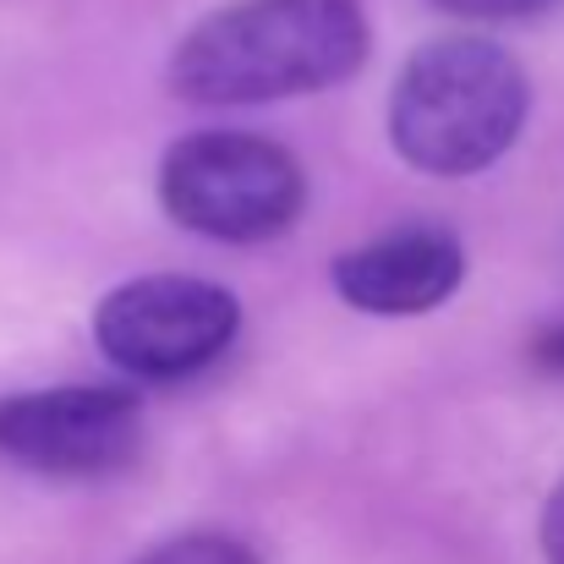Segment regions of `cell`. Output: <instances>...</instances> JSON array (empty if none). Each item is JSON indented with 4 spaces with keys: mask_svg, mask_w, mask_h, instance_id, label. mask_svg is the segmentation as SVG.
<instances>
[{
    "mask_svg": "<svg viewBox=\"0 0 564 564\" xmlns=\"http://www.w3.org/2000/svg\"><path fill=\"white\" fill-rule=\"evenodd\" d=\"M521 121L527 72L488 39L422 44L389 94V138L400 160L427 176H471L494 165L521 138Z\"/></svg>",
    "mask_w": 564,
    "mask_h": 564,
    "instance_id": "2",
    "label": "cell"
},
{
    "mask_svg": "<svg viewBox=\"0 0 564 564\" xmlns=\"http://www.w3.org/2000/svg\"><path fill=\"white\" fill-rule=\"evenodd\" d=\"M143 444V411L127 389L77 383L0 400V455L44 477H105Z\"/></svg>",
    "mask_w": 564,
    "mask_h": 564,
    "instance_id": "5",
    "label": "cell"
},
{
    "mask_svg": "<svg viewBox=\"0 0 564 564\" xmlns=\"http://www.w3.org/2000/svg\"><path fill=\"white\" fill-rule=\"evenodd\" d=\"M296 160L252 132H192L165 154L160 197L176 225L214 241H269L302 214Z\"/></svg>",
    "mask_w": 564,
    "mask_h": 564,
    "instance_id": "3",
    "label": "cell"
},
{
    "mask_svg": "<svg viewBox=\"0 0 564 564\" xmlns=\"http://www.w3.org/2000/svg\"><path fill=\"white\" fill-rule=\"evenodd\" d=\"M433 6H444L455 17H471V22H505V17H532L549 0H433Z\"/></svg>",
    "mask_w": 564,
    "mask_h": 564,
    "instance_id": "8",
    "label": "cell"
},
{
    "mask_svg": "<svg viewBox=\"0 0 564 564\" xmlns=\"http://www.w3.org/2000/svg\"><path fill=\"white\" fill-rule=\"evenodd\" d=\"M368 55L362 0H230L171 55L192 105H269L351 77Z\"/></svg>",
    "mask_w": 564,
    "mask_h": 564,
    "instance_id": "1",
    "label": "cell"
},
{
    "mask_svg": "<svg viewBox=\"0 0 564 564\" xmlns=\"http://www.w3.org/2000/svg\"><path fill=\"white\" fill-rule=\"evenodd\" d=\"M532 357H538V368H549V373H564V324H554V329H543V335H538Z\"/></svg>",
    "mask_w": 564,
    "mask_h": 564,
    "instance_id": "10",
    "label": "cell"
},
{
    "mask_svg": "<svg viewBox=\"0 0 564 564\" xmlns=\"http://www.w3.org/2000/svg\"><path fill=\"white\" fill-rule=\"evenodd\" d=\"M143 564H258L241 543H230V538H208V532H197V538H176V543H165V549H154Z\"/></svg>",
    "mask_w": 564,
    "mask_h": 564,
    "instance_id": "7",
    "label": "cell"
},
{
    "mask_svg": "<svg viewBox=\"0 0 564 564\" xmlns=\"http://www.w3.org/2000/svg\"><path fill=\"white\" fill-rule=\"evenodd\" d=\"M466 274V258H460V241L449 230H433V225H405V230H389L368 247H351L346 258H335V291L362 307V313H427L438 302L455 296Z\"/></svg>",
    "mask_w": 564,
    "mask_h": 564,
    "instance_id": "6",
    "label": "cell"
},
{
    "mask_svg": "<svg viewBox=\"0 0 564 564\" xmlns=\"http://www.w3.org/2000/svg\"><path fill=\"white\" fill-rule=\"evenodd\" d=\"M543 554H549V564H564V482L554 488L549 516H543Z\"/></svg>",
    "mask_w": 564,
    "mask_h": 564,
    "instance_id": "9",
    "label": "cell"
},
{
    "mask_svg": "<svg viewBox=\"0 0 564 564\" xmlns=\"http://www.w3.org/2000/svg\"><path fill=\"white\" fill-rule=\"evenodd\" d=\"M236 296L214 280L149 274L105 296L94 335L105 357L132 378H192L219 362L236 340Z\"/></svg>",
    "mask_w": 564,
    "mask_h": 564,
    "instance_id": "4",
    "label": "cell"
}]
</instances>
